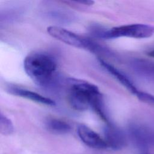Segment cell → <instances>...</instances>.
I'll return each instance as SVG.
<instances>
[{"mask_svg":"<svg viewBox=\"0 0 154 154\" xmlns=\"http://www.w3.org/2000/svg\"><path fill=\"white\" fill-rule=\"evenodd\" d=\"M154 34V26L143 23H133L112 27L103 31L100 36L104 38H116L126 37L135 38H145Z\"/></svg>","mask_w":154,"mask_h":154,"instance_id":"cell-3","label":"cell"},{"mask_svg":"<svg viewBox=\"0 0 154 154\" xmlns=\"http://www.w3.org/2000/svg\"><path fill=\"white\" fill-rule=\"evenodd\" d=\"M7 91L13 95L25 98L38 103L51 106L55 105V101L51 99L45 97L39 93L26 90L25 88L14 86H10L8 87Z\"/></svg>","mask_w":154,"mask_h":154,"instance_id":"cell-7","label":"cell"},{"mask_svg":"<svg viewBox=\"0 0 154 154\" xmlns=\"http://www.w3.org/2000/svg\"><path fill=\"white\" fill-rule=\"evenodd\" d=\"M81 140L90 147L96 149H103L108 147L103 138L84 125H80L77 129Z\"/></svg>","mask_w":154,"mask_h":154,"instance_id":"cell-5","label":"cell"},{"mask_svg":"<svg viewBox=\"0 0 154 154\" xmlns=\"http://www.w3.org/2000/svg\"><path fill=\"white\" fill-rule=\"evenodd\" d=\"M14 131V126L11 121L2 113L0 114V132L4 135L11 134Z\"/></svg>","mask_w":154,"mask_h":154,"instance_id":"cell-11","label":"cell"},{"mask_svg":"<svg viewBox=\"0 0 154 154\" xmlns=\"http://www.w3.org/2000/svg\"><path fill=\"white\" fill-rule=\"evenodd\" d=\"M45 125L49 131L57 134L68 133L71 129V126L68 123L57 119H49L46 120Z\"/></svg>","mask_w":154,"mask_h":154,"instance_id":"cell-10","label":"cell"},{"mask_svg":"<svg viewBox=\"0 0 154 154\" xmlns=\"http://www.w3.org/2000/svg\"><path fill=\"white\" fill-rule=\"evenodd\" d=\"M141 101L154 105V96L148 93L140 91L135 95Z\"/></svg>","mask_w":154,"mask_h":154,"instance_id":"cell-12","label":"cell"},{"mask_svg":"<svg viewBox=\"0 0 154 154\" xmlns=\"http://www.w3.org/2000/svg\"><path fill=\"white\" fill-rule=\"evenodd\" d=\"M147 55L149 56V57H153L154 58V49L149 51L147 53Z\"/></svg>","mask_w":154,"mask_h":154,"instance_id":"cell-13","label":"cell"},{"mask_svg":"<svg viewBox=\"0 0 154 154\" xmlns=\"http://www.w3.org/2000/svg\"><path fill=\"white\" fill-rule=\"evenodd\" d=\"M23 68L27 75L37 84L45 85L52 79L57 69L54 58L44 53H32L23 61Z\"/></svg>","mask_w":154,"mask_h":154,"instance_id":"cell-1","label":"cell"},{"mask_svg":"<svg viewBox=\"0 0 154 154\" xmlns=\"http://www.w3.org/2000/svg\"><path fill=\"white\" fill-rule=\"evenodd\" d=\"M131 66L138 75L154 81V61L137 58L131 62Z\"/></svg>","mask_w":154,"mask_h":154,"instance_id":"cell-8","label":"cell"},{"mask_svg":"<svg viewBox=\"0 0 154 154\" xmlns=\"http://www.w3.org/2000/svg\"><path fill=\"white\" fill-rule=\"evenodd\" d=\"M100 64L115 78L117 79L119 82H120L125 87H126L131 93L136 95L139 91V90L134 85L132 82L122 72L116 69L115 67L111 64L108 63L107 62L100 59L99 60Z\"/></svg>","mask_w":154,"mask_h":154,"instance_id":"cell-9","label":"cell"},{"mask_svg":"<svg viewBox=\"0 0 154 154\" xmlns=\"http://www.w3.org/2000/svg\"><path fill=\"white\" fill-rule=\"evenodd\" d=\"M47 32L51 37L67 45L91 51L98 49V46L93 41L63 28L50 26L47 28Z\"/></svg>","mask_w":154,"mask_h":154,"instance_id":"cell-4","label":"cell"},{"mask_svg":"<svg viewBox=\"0 0 154 154\" xmlns=\"http://www.w3.org/2000/svg\"><path fill=\"white\" fill-rule=\"evenodd\" d=\"M103 138L108 147L113 150H120L126 144V138L123 132L110 123H106L105 125Z\"/></svg>","mask_w":154,"mask_h":154,"instance_id":"cell-6","label":"cell"},{"mask_svg":"<svg viewBox=\"0 0 154 154\" xmlns=\"http://www.w3.org/2000/svg\"><path fill=\"white\" fill-rule=\"evenodd\" d=\"M72 81L68 100L73 109L85 111L90 107L92 108L102 100V95L97 86L81 80Z\"/></svg>","mask_w":154,"mask_h":154,"instance_id":"cell-2","label":"cell"}]
</instances>
